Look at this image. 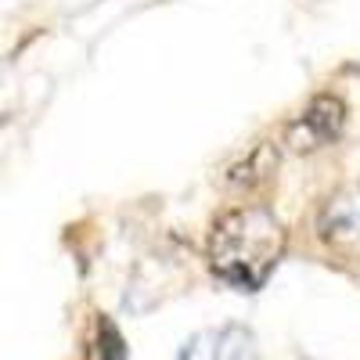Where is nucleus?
Listing matches in <instances>:
<instances>
[{"instance_id":"f257e3e1","label":"nucleus","mask_w":360,"mask_h":360,"mask_svg":"<svg viewBox=\"0 0 360 360\" xmlns=\"http://www.w3.org/2000/svg\"><path fill=\"white\" fill-rule=\"evenodd\" d=\"M285 252V227L263 205H238L213 224L209 266L238 292H256Z\"/></svg>"},{"instance_id":"f03ea898","label":"nucleus","mask_w":360,"mask_h":360,"mask_svg":"<svg viewBox=\"0 0 360 360\" xmlns=\"http://www.w3.org/2000/svg\"><path fill=\"white\" fill-rule=\"evenodd\" d=\"M342 123H346V105L335 94H317L303 108V115L288 123L285 144H292L295 152H317L342 134Z\"/></svg>"},{"instance_id":"7ed1b4c3","label":"nucleus","mask_w":360,"mask_h":360,"mask_svg":"<svg viewBox=\"0 0 360 360\" xmlns=\"http://www.w3.org/2000/svg\"><path fill=\"white\" fill-rule=\"evenodd\" d=\"M317 234L328 249L360 256V188H342L321 205Z\"/></svg>"},{"instance_id":"20e7f679","label":"nucleus","mask_w":360,"mask_h":360,"mask_svg":"<svg viewBox=\"0 0 360 360\" xmlns=\"http://www.w3.org/2000/svg\"><path fill=\"white\" fill-rule=\"evenodd\" d=\"M176 360H256V339L242 324L205 328L184 342Z\"/></svg>"},{"instance_id":"39448f33","label":"nucleus","mask_w":360,"mask_h":360,"mask_svg":"<svg viewBox=\"0 0 360 360\" xmlns=\"http://www.w3.org/2000/svg\"><path fill=\"white\" fill-rule=\"evenodd\" d=\"M274 173H278V155H274V148H270V144H259L245 162H238V166L227 173V184H231V188H259V184H266V180L274 176Z\"/></svg>"},{"instance_id":"423d86ee","label":"nucleus","mask_w":360,"mask_h":360,"mask_svg":"<svg viewBox=\"0 0 360 360\" xmlns=\"http://www.w3.org/2000/svg\"><path fill=\"white\" fill-rule=\"evenodd\" d=\"M86 360H127V339L115 328V321L108 317H94V328H90L86 339Z\"/></svg>"}]
</instances>
